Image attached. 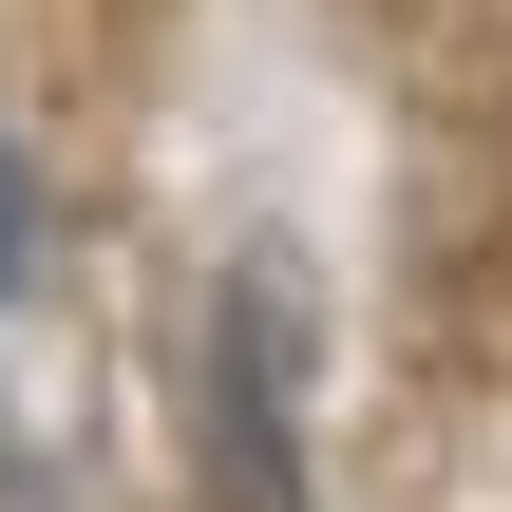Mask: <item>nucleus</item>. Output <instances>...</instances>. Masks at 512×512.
I'll use <instances>...</instances> for the list:
<instances>
[{
	"label": "nucleus",
	"instance_id": "obj_3",
	"mask_svg": "<svg viewBox=\"0 0 512 512\" xmlns=\"http://www.w3.org/2000/svg\"><path fill=\"white\" fill-rule=\"evenodd\" d=\"M0 512H57V475H38V437L0 418Z\"/></svg>",
	"mask_w": 512,
	"mask_h": 512
},
{
	"label": "nucleus",
	"instance_id": "obj_2",
	"mask_svg": "<svg viewBox=\"0 0 512 512\" xmlns=\"http://www.w3.org/2000/svg\"><path fill=\"white\" fill-rule=\"evenodd\" d=\"M38 266V190H19V152H0V285Z\"/></svg>",
	"mask_w": 512,
	"mask_h": 512
},
{
	"label": "nucleus",
	"instance_id": "obj_1",
	"mask_svg": "<svg viewBox=\"0 0 512 512\" xmlns=\"http://www.w3.org/2000/svg\"><path fill=\"white\" fill-rule=\"evenodd\" d=\"M209 512H304L285 475V266L209 304Z\"/></svg>",
	"mask_w": 512,
	"mask_h": 512
}]
</instances>
